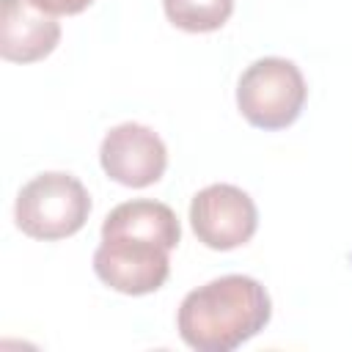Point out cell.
<instances>
[{
  "instance_id": "8992f818",
  "label": "cell",
  "mask_w": 352,
  "mask_h": 352,
  "mask_svg": "<svg viewBox=\"0 0 352 352\" xmlns=\"http://www.w3.org/2000/svg\"><path fill=\"white\" fill-rule=\"evenodd\" d=\"M99 162L113 182L140 190L162 179L168 168V148L151 126L126 121L104 135L99 146Z\"/></svg>"
},
{
  "instance_id": "52a82bcc",
  "label": "cell",
  "mask_w": 352,
  "mask_h": 352,
  "mask_svg": "<svg viewBox=\"0 0 352 352\" xmlns=\"http://www.w3.org/2000/svg\"><path fill=\"white\" fill-rule=\"evenodd\" d=\"M60 41V25L33 0H3L0 11V55L11 63H33L47 58Z\"/></svg>"
},
{
  "instance_id": "6da1fadb",
  "label": "cell",
  "mask_w": 352,
  "mask_h": 352,
  "mask_svg": "<svg viewBox=\"0 0 352 352\" xmlns=\"http://www.w3.org/2000/svg\"><path fill=\"white\" fill-rule=\"evenodd\" d=\"M182 226L168 204L138 198L118 204L102 223L94 272L121 294H151L170 272L168 253L179 245Z\"/></svg>"
},
{
  "instance_id": "5b68a950",
  "label": "cell",
  "mask_w": 352,
  "mask_h": 352,
  "mask_svg": "<svg viewBox=\"0 0 352 352\" xmlns=\"http://www.w3.org/2000/svg\"><path fill=\"white\" fill-rule=\"evenodd\" d=\"M190 226L198 242L212 250H234L253 239L258 212L253 198L236 184H209L192 195Z\"/></svg>"
},
{
  "instance_id": "277c9868",
  "label": "cell",
  "mask_w": 352,
  "mask_h": 352,
  "mask_svg": "<svg viewBox=\"0 0 352 352\" xmlns=\"http://www.w3.org/2000/svg\"><path fill=\"white\" fill-rule=\"evenodd\" d=\"M308 88L297 63L270 55L253 60L236 82V107L250 126L286 129L292 126L305 104Z\"/></svg>"
},
{
  "instance_id": "3957f363",
  "label": "cell",
  "mask_w": 352,
  "mask_h": 352,
  "mask_svg": "<svg viewBox=\"0 0 352 352\" xmlns=\"http://www.w3.org/2000/svg\"><path fill=\"white\" fill-rule=\"evenodd\" d=\"M91 214V195L82 182L63 170L33 176L16 195L14 220L30 239H66L77 234Z\"/></svg>"
},
{
  "instance_id": "7a4b0ae2",
  "label": "cell",
  "mask_w": 352,
  "mask_h": 352,
  "mask_svg": "<svg viewBox=\"0 0 352 352\" xmlns=\"http://www.w3.org/2000/svg\"><path fill=\"white\" fill-rule=\"evenodd\" d=\"M272 316L267 289L250 275H223L192 289L176 314L179 336L198 352H231L258 336Z\"/></svg>"
},
{
  "instance_id": "ba28073f",
  "label": "cell",
  "mask_w": 352,
  "mask_h": 352,
  "mask_svg": "<svg viewBox=\"0 0 352 352\" xmlns=\"http://www.w3.org/2000/svg\"><path fill=\"white\" fill-rule=\"evenodd\" d=\"M165 16L170 25L187 33H212L220 30L231 11L234 0H162Z\"/></svg>"
},
{
  "instance_id": "9c48e42d",
  "label": "cell",
  "mask_w": 352,
  "mask_h": 352,
  "mask_svg": "<svg viewBox=\"0 0 352 352\" xmlns=\"http://www.w3.org/2000/svg\"><path fill=\"white\" fill-rule=\"evenodd\" d=\"M38 8H44L47 14H52V16H58V14H66V16H72V14H80V11H85L94 0H33Z\"/></svg>"
}]
</instances>
